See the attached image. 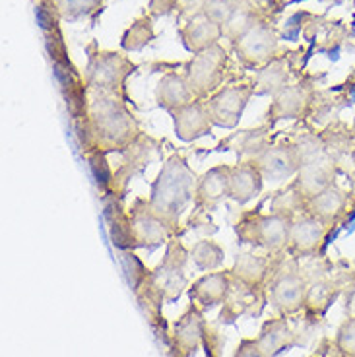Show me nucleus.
Segmentation results:
<instances>
[{"mask_svg":"<svg viewBox=\"0 0 355 357\" xmlns=\"http://www.w3.org/2000/svg\"><path fill=\"white\" fill-rule=\"evenodd\" d=\"M86 158H88L89 167H91V173H93V177H96V183H98L99 190H101L103 195L111 192L115 171L111 169V165L107 163V153L101 152V150H93V152L86 153Z\"/></svg>","mask_w":355,"mask_h":357,"instance_id":"obj_34","label":"nucleus"},{"mask_svg":"<svg viewBox=\"0 0 355 357\" xmlns=\"http://www.w3.org/2000/svg\"><path fill=\"white\" fill-rule=\"evenodd\" d=\"M272 212L274 214H282V215H287V218H299V212L305 214L307 212V200L303 197L301 192L297 190L295 185H289L287 188L284 190H280L274 198H272Z\"/></svg>","mask_w":355,"mask_h":357,"instance_id":"obj_31","label":"nucleus"},{"mask_svg":"<svg viewBox=\"0 0 355 357\" xmlns=\"http://www.w3.org/2000/svg\"><path fill=\"white\" fill-rule=\"evenodd\" d=\"M268 303V287H252L233 278L227 299L223 301L220 322L233 324L239 317H258Z\"/></svg>","mask_w":355,"mask_h":357,"instance_id":"obj_13","label":"nucleus"},{"mask_svg":"<svg viewBox=\"0 0 355 357\" xmlns=\"http://www.w3.org/2000/svg\"><path fill=\"white\" fill-rule=\"evenodd\" d=\"M278 257V255H274ZM274 257H258V255H241L235 259L231 268V276L243 284L252 287H268V282L274 274V270L282 260H274Z\"/></svg>","mask_w":355,"mask_h":357,"instance_id":"obj_22","label":"nucleus"},{"mask_svg":"<svg viewBox=\"0 0 355 357\" xmlns=\"http://www.w3.org/2000/svg\"><path fill=\"white\" fill-rule=\"evenodd\" d=\"M130 227H133L134 249H156L161 243H169L175 231L160 215L151 210L148 200L138 198L130 208Z\"/></svg>","mask_w":355,"mask_h":357,"instance_id":"obj_8","label":"nucleus"},{"mask_svg":"<svg viewBox=\"0 0 355 357\" xmlns=\"http://www.w3.org/2000/svg\"><path fill=\"white\" fill-rule=\"evenodd\" d=\"M332 169L324 161H305L299 173L293 178V185L301 192L305 200L309 202L312 197H317L320 190L332 185Z\"/></svg>","mask_w":355,"mask_h":357,"instance_id":"obj_28","label":"nucleus"},{"mask_svg":"<svg viewBox=\"0 0 355 357\" xmlns=\"http://www.w3.org/2000/svg\"><path fill=\"white\" fill-rule=\"evenodd\" d=\"M150 146H146L142 136L126 150V158L123 160V163H121V167L115 171V175H113V188H111V192H113L115 197H125L126 185L130 183V178H133L138 171L142 169V167L148 165V161H150Z\"/></svg>","mask_w":355,"mask_h":357,"instance_id":"obj_27","label":"nucleus"},{"mask_svg":"<svg viewBox=\"0 0 355 357\" xmlns=\"http://www.w3.org/2000/svg\"><path fill=\"white\" fill-rule=\"evenodd\" d=\"M293 220L282 214H258L249 212L243 214L235 231L243 243H250L255 247L270 250L272 255H282L287 249L289 233H292Z\"/></svg>","mask_w":355,"mask_h":357,"instance_id":"obj_4","label":"nucleus"},{"mask_svg":"<svg viewBox=\"0 0 355 357\" xmlns=\"http://www.w3.org/2000/svg\"><path fill=\"white\" fill-rule=\"evenodd\" d=\"M103 208H105V220L109 223L113 245L119 250H134L130 215L121 204V198L115 197L113 192H107L103 198Z\"/></svg>","mask_w":355,"mask_h":357,"instance_id":"obj_25","label":"nucleus"},{"mask_svg":"<svg viewBox=\"0 0 355 357\" xmlns=\"http://www.w3.org/2000/svg\"><path fill=\"white\" fill-rule=\"evenodd\" d=\"M264 185V175L260 173L258 165L252 160L241 161L231 167L229 198L237 204H247L257 198Z\"/></svg>","mask_w":355,"mask_h":357,"instance_id":"obj_23","label":"nucleus"},{"mask_svg":"<svg viewBox=\"0 0 355 357\" xmlns=\"http://www.w3.org/2000/svg\"><path fill=\"white\" fill-rule=\"evenodd\" d=\"M103 0H49L51 8L59 18L76 20L93 14Z\"/></svg>","mask_w":355,"mask_h":357,"instance_id":"obj_33","label":"nucleus"},{"mask_svg":"<svg viewBox=\"0 0 355 357\" xmlns=\"http://www.w3.org/2000/svg\"><path fill=\"white\" fill-rule=\"evenodd\" d=\"M307 289H309L307 274H303L297 259L289 257L287 262L282 260L278 264L268 282V303L274 307L278 314L285 319H293L301 314L305 309Z\"/></svg>","mask_w":355,"mask_h":357,"instance_id":"obj_3","label":"nucleus"},{"mask_svg":"<svg viewBox=\"0 0 355 357\" xmlns=\"http://www.w3.org/2000/svg\"><path fill=\"white\" fill-rule=\"evenodd\" d=\"M257 24V20H255V14L250 12L249 8H245V6H239V8L235 10V14L231 16L225 24H223V36L231 39L233 43L239 39L241 36H245L247 31H249L250 27Z\"/></svg>","mask_w":355,"mask_h":357,"instance_id":"obj_36","label":"nucleus"},{"mask_svg":"<svg viewBox=\"0 0 355 357\" xmlns=\"http://www.w3.org/2000/svg\"><path fill=\"white\" fill-rule=\"evenodd\" d=\"M233 49L239 61L250 68H262L272 63L278 53V36L272 27L262 22H257L245 36H241Z\"/></svg>","mask_w":355,"mask_h":357,"instance_id":"obj_10","label":"nucleus"},{"mask_svg":"<svg viewBox=\"0 0 355 357\" xmlns=\"http://www.w3.org/2000/svg\"><path fill=\"white\" fill-rule=\"evenodd\" d=\"M196 177L181 155H173L165 161L163 169L151 185L150 206L173 231H177L179 218L195 198Z\"/></svg>","mask_w":355,"mask_h":357,"instance_id":"obj_2","label":"nucleus"},{"mask_svg":"<svg viewBox=\"0 0 355 357\" xmlns=\"http://www.w3.org/2000/svg\"><path fill=\"white\" fill-rule=\"evenodd\" d=\"M334 346L344 357H355V314L347 317L346 321L340 324L334 336Z\"/></svg>","mask_w":355,"mask_h":357,"instance_id":"obj_38","label":"nucleus"},{"mask_svg":"<svg viewBox=\"0 0 355 357\" xmlns=\"http://www.w3.org/2000/svg\"><path fill=\"white\" fill-rule=\"evenodd\" d=\"M229 165H216L198 178L195 190V208L198 212L213 210L222 200L229 198Z\"/></svg>","mask_w":355,"mask_h":357,"instance_id":"obj_16","label":"nucleus"},{"mask_svg":"<svg viewBox=\"0 0 355 357\" xmlns=\"http://www.w3.org/2000/svg\"><path fill=\"white\" fill-rule=\"evenodd\" d=\"M179 36L183 39V45L190 53H202L213 45L220 43L223 37V29L220 24H216L208 14H196L181 27Z\"/></svg>","mask_w":355,"mask_h":357,"instance_id":"obj_20","label":"nucleus"},{"mask_svg":"<svg viewBox=\"0 0 355 357\" xmlns=\"http://www.w3.org/2000/svg\"><path fill=\"white\" fill-rule=\"evenodd\" d=\"M324 348H326V340H324ZM315 357H344L334 346V342H328V349L326 351H319Z\"/></svg>","mask_w":355,"mask_h":357,"instance_id":"obj_41","label":"nucleus"},{"mask_svg":"<svg viewBox=\"0 0 355 357\" xmlns=\"http://www.w3.org/2000/svg\"><path fill=\"white\" fill-rule=\"evenodd\" d=\"M252 96H255L252 84H233L218 89L212 98L206 99L213 125L222 128H235L239 125L241 115L249 105V99Z\"/></svg>","mask_w":355,"mask_h":357,"instance_id":"obj_9","label":"nucleus"},{"mask_svg":"<svg viewBox=\"0 0 355 357\" xmlns=\"http://www.w3.org/2000/svg\"><path fill=\"white\" fill-rule=\"evenodd\" d=\"M347 210V197L342 188H338L336 185H330L324 190H320L317 197H312L307 202V212L305 214L317 218L320 222L338 223Z\"/></svg>","mask_w":355,"mask_h":357,"instance_id":"obj_26","label":"nucleus"},{"mask_svg":"<svg viewBox=\"0 0 355 357\" xmlns=\"http://www.w3.org/2000/svg\"><path fill=\"white\" fill-rule=\"evenodd\" d=\"M233 276L229 270H218V272H208L204 276H200L192 286L188 287L187 294L190 297V303L198 305L202 311L212 309L216 305H223L227 299Z\"/></svg>","mask_w":355,"mask_h":357,"instance_id":"obj_17","label":"nucleus"},{"mask_svg":"<svg viewBox=\"0 0 355 357\" xmlns=\"http://www.w3.org/2000/svg\"><path fill=\"white\" fill-rule=\"evenodd\" d=\"M156 99H158V105L161 109H165L173 115L179 109L187 107L188 103H192L196 98L190 86H188L187 76H181L177 72H169L158 84Z\"/></svg>","mask_w":355,"mask_h":357,"instance_id":"obj_24","label":"nucleus"},{"mask_svg":"<svg viewBox=\"0 0 355 357\" xmlns=\"http://www.w3.org/2000/svg\"><path fill=\"white\" fill-rule=\"evenodd\" d=\"M289 78V70L284 59H274L272 63H268L266 66H262L258 70L257 78L252 82L255 86V96H272L280 93L285 88Z\"/></svg>","mask_w":355,"mask_h":357,"instance_id":"obj_30","label":"nucleus"},{"mask_svg":"<svg viewBox=\"0 0 355 357\" xmlns=\"http://www.w3.org/2000/svg\"><path fill=\"white\" fill-rule=\"evenodd\" d=\"M255 340H257L260 354L264 357L282 356L284 351H289L299 344V336L292 328L289 319H285L282 314H275L272 319H268Z\"/></svg>","mask_w":355,"mask_h":357,"instance_id":"obj_15","label":"nucleus"},{"mask_svg":"<svg viewBox=\"0 0 355 357\" xmlns=\"http://www.w3.org/2000/svg\"><path fill=\"white\" fill-rule=\"evenodd\" d=\"M227 68V53L222 45H213L202 53H196L187 64V82L196 99L212 98L218 89H222Z\"/></svg>","mask_w":355,"mask_h":357,"instance_id":"obj_7","label":"nucleus"},{"mask_svg":"<svg viewBox=\"0 0 355 357\" xmlns=\"http://www.w3.org/2000/svg\"><path fill=\"white\" fill-rule=\"evenodd\" d=\"M190 259L195 262L196 266L200 270H218V268L223 264V259H225V252L216 241H210V239H204V241H198L190 249Z\"/></svg>","mask_w":355,"mask_h":357,"instance_id":"obj_32","label":"nucleus"},{"mask_svg":"<svg viewBox=\"0 0 355 357\" xmlns=\"http://www.w3.org/2000/svg\"><path fill=\"white\" fill-rule=\"evenodd\" d=\"M252 161L257 163L264 178H272V181L295 177L305 163L299 146L292 142L274 144Z\"/></svg>","mask_w":355,"mask_h":357,"instance_id":"obj_14","label":"nucleus"},{"mask_svg":"<svg viewBox=\"0 0 355 357\" xmlns=\"http://www.w3.org/2000/svg\"><path fill=\"white\" fill-rule=\"evenodd\" d=\"M134 66L125 54L113 51H98L89 53L88 68H86V84L89 89H101L115 93L126 101L125 82L134 72Z\"/></svg>","mask_w":355,"mask_h":357,"instance_id":"obj_6","label":"nucleus"},{"mask_svg":"<svg viewBox=\"0 0 355 357\" xmlns=\"http://www.w3.org/2000/svg\"><path fill=\"white\" fill-rule=\"evenodd\" d=\"M121 252H123L121 260H123V268H125L126 278H128V284H130L133 291L136 294L148 282L151 270L144 266V262L134 255V250H121Z\"/></svg>","mask_w":355,"mask_h":357,"instance_id":"obj_35","label":"nucleus"},{"mask_svg":"<svg viewBox=\"0 0 355 357\" xmlns=\"http://www.w3.org/2000/svg\"><path fill=\"white\" fill-rule=\"evenodd\" d=\"M309 280V278H307ZM342 291L340 282L332 280V278L319 276L309 280V289H307V303H305V319L307 322L322 321V317L328 312L332 303L338 299V295Z\"/></svg>","mask_w":355,"mask_h":357,"instance_id":"obj_21","label":"nucleus"},{"mask_svg":"<svg viewBox=\"0 0 355 357\" xmlns=\"http://www.w3.org/2000/svg\"><path fill=\"white\" fill-rule=\"evenodd\" d=\"M312 91L307 84H295V86H285L280 93H275L274 101L270 103L266 111L268 125L272 126L278 121L285 119H299L307 113L311 105Z\"/></svg>","mask_w":355,"mask_h":357,"instance_id":"obj_18","label":"nucleus"},{"mask_svg":"<svg viewBox=\"0 0 355 357\" xmlns=\"http://www.w3.org/2000/svg\"><path fill=\"white\" fill-rule=\"evenodd\" d=\"M208 322L204 311L198 305L190 303L187 311L173 324L171 334V357H192L204 346Z\"/></svg>","mask_w":355,"mask_h":357,"instance_id":"obj_11","label":"nucleus"},{"mask_svg":"<svg viewBox=\"0 0 355 357\" xmlns=\"http://www.w3.org/2000/svg\"><path fill=\"white\" fill-rule=\"evenodd\" d=\"M270 126H260V128H250V130H239V132L231 134L229 138L222 142L223 150H235L237 155L257 160L262 152H266L270 148Z\"/></svg>","mask_w":355,"mask_h":357,"instance_id":"obj_29","label":"nucleus"},{"mask_svg":"<svg viewBox=\"0 0 355 357\" xmlns=\"http://www.w3.org/2000/svg\"><path fill=\"white\" fill-rule=\"evenodd\" d=\"M153 37V29H151L150 18L138 20L123 37V47L126 51H138L144 45H148Z\"/></svg>","mask_w":355,"mask_h":357,"instance_id":"obj_37","label":"nucleus"},{"mask_svg":"<svg viewBox=\"0 0 355 357\" xmlns=\"http://www.w3.org/2000/svg\"><path fill=\"white\" fill-rule=\"evenodd\" d=\"M125 103V99L115 93L91 89L88 107L91 152H126L142 136L140 126Z\"/></svg>","mask_w":355,"mask_h":357,"instance_id":"obj_1","label":"nucleus"},{"mask_svg":"<svg viewBox=\"0 0 355 357\" xmlns=\"http://www.w3.org/2000/svg\"><path fill=\"white\" fill-rule=\"evenodd\" d=\"M190 250L183 247V243L171 239L165 249V257L158 266L153 268L148 278V286L160 295L165 303H175L183 291L187 289V262Z\"/></svg>","mask_w":355,"mask_h":357,"instance_id":"obj_5","label":"nucleus"},{"mask_svg":"<svg viewBox=\"0 0 355 357\" xmlns=\"http://www.w3.org/2000/svg\"><path fill=\"white\" fill-rule=\"evenodd\" d=\"M328 223L320 222L309 214H301L299 218H295L285 252L292 259L297 260L322 252L326 237H328Z\"/></svg>","mask_w":355,"mask_h":357,"instance_id":"obj_12","label":"nucleus"},{"mask_svg":"<svg viewBox=\"0 0 355 357\" xmlns=\"http://www.w3.org/2000/svg\"><path fill=\"white\" fill-rule=\"evenodd\" d=\"M237 8H239L237 0H208L204 14H208L216 24H220L223 27V24L235 14Z\"/></svg>","mask_w":355,"mask_h":357,"instance_id":"obj_39","label":"nucleus"},{"mask_svg":"<svg viewBox=\"0 0 355 357\" xmlns=\"http://www.w3.org/2000/svg\"><path fill=\"white\" fill-rule=\"evenodd\" d=\"M233 357H264L260 354V349L257 346V340L255 338H241V342L235 348Z\"/></svg>","mask_w":355,"mask_h":357,"instance_id":"obj_40","label":"nucleus"},{"mask_svg":"<svg viewBox=\"0 0 355 357\" xmlns=\"http://www.w3.org/2000/svg\"><path fill=\"white\" fill-rule=\"evenodd\" d=\"M175 134L183 142H195L206 134L212 132V116L206 105V99H195L187 107L173 113Z\"/></svg>","mask_w":355,"mask_h":357,"instance_id":"obj_19","label":"nucleus"}]
</instances>
